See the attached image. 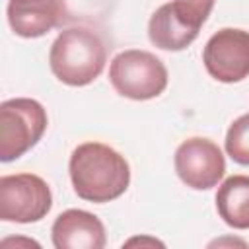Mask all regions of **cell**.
I'll return each mask as SVG.
<instances>
[{"mask_svg": "<svg viewBox=\"0 0 249 249\" xmlns=\"http://www.w3.org/2000/svg\"><path fill=\"white\" fill-rule=\"evenodd\" d=\"M68 173L74 193L103 204L119 198L130 185V167L123 154L103 142H84L70 154Z\"/></svg>", "mask_w": 249, "mask_h": 249, "instance_id": "cell-1", "label": "cell"}, {"mask_svg": "<svg viewBox=\"0 0 249 249\" xmlns=\"http://www.w3.org/2000/svg\"><path fill=\"white\" fill-rule=\"evenodd\" d=\"M105 62V43L88 27H70L60 31L49 51L51 72L58 82L72 88L91 84L103 72Z\"/></svg>", "mask_w": 249, "mask_h": 249, "instance_id": "cell-2", "label": "cell"}, {"mask_svg": "<svg viewBox=\"0 0 249 249\" xmlns=\"http://www.w3.org/2000/svg\"><path fill=\"white\" fill-rule=\"evenodd\" d=\"M109 82L119 95L148 101L161 95L167 88V68L156 54L142 49H128L113 56Z\"/></svg>", "mask_w": 249, "mask_h": 249, "instance_id": "cell-3", "label": "cell"}, {"mask_svg": "<svg viewBox=\"0 0 249 249\" xmlns=\"http://www.w3.org/2000/svg\"><path fill=\"white\" fill-rule=\"evenodd\" d=\"M49 124L45 107L29 97L6 99L0 105V161L8 163L29 152Z\"/></svg>", "mask_w": 249, "mask_h": 249, "instance_id": "cell-4", "label": "cell"}, {"mask_svg": "<svg viewBox=\"0 0 249 249\" xmlns=\"http://www.w3.org/2000/svg\"><path fill=\"white\" fill-rule=\"evenodd\" d=\"M53 206V193L35 173L0 177V218L4 222L33 224L43 220Z\"/></svg>", "mask_w": 249, "mask_h": 249, "instance_id": "cell-5", "label": "cell"}, {"mask_svg": "<svg viewBox=\"0 0 249 249\" xmlns=\"http://www.w3.org/2000/svg\"><path fill=\"white\" fill-rule=\"evenodd\" d=\"M202 62L206 72L222 82L235 84L249 76V31L224 27L204 45Z\"/></svg>", "mask_w": 249, "mask_h": 249, "instance_id": "cell-6", "label": "cell"}, {"mask_svg": "<svg viewBox=\"0 0 249 249\" xmlns=\"http://www.w3.org/2000/svg\"><path fill=\"white\" fill-rule=\"evenodd\" d=\"M173 163L179 179L195 191L216 187L226 173V158L218 144L200 136L183 140L175 150Z\"/></svg>", "mask_w": 249, "mask_h": 249, "instance_id": "cell-7", "label": "cell"}, {"mask_svg": "<svg viewBox=\"0 0 249 249\" xmlns=\"http://www.w3.org/2000/svg\"><path fill=\"white\" fill-rule=\"evenodd\" d=\"M56 249H103L107 243L103 222L80 208H68L56 216L51 228Z\"/></svg>", "mask_w": 249, "mask_h": 249, "instance_id": "cell-8", "label": "cell"}, {"mask_svg": "<svg viewBox=\"0 0 249 249\" xmlns=\"http://www.w3.org/2000/svg\"><path fill=\"white\" fill-rule=\"evenodd\" d=\"M8 23L18 37L37 39L49 33L60 18L58 0H8Z\"/></svg>", "mask_w": 249, "mask_h": 249, "instance_id": "cell-9", "label": "cell"}, {"mask_svg": "<svg viewBox=\"0 0 249 249\" xmlns=\"http://www.w3.org/2000/svg\"><path fill=\"white\" fill-rule=\"evenodd\" d=\"M148 37L152 45L161 51H183L198 37V29L185 23L171 2H167L152 14L148 21Z\"/></svg>", "mask_w": 249, "mask_h": 249, "instance_id": "cell-10", "label": "cell"}, {"mask_svg": "<svg viewBox=\"0 0 249 249\" xmlns=\"http://www.w3.org/2000/svg\"><path fill=\"white\" fill-rule=\"evenodd\" d=\"M216 210L230 228L249 230V175H231L218 187Z\"/></svg>", "mask_w": 249, "mask_h": 249, "instance_id": "cell-11", "label": "cell"}, {"mask_svg": "<svg viewBox=\"0 0 249 249\" xmlns=\"http://www.w3.org/2000/svg\"><path fill=\"white\" fill-rule=\"evenodd\" d=\"M224 148H226V154L235 163L249 167V113L237 117L230 124L226 132Z\"/></svg>", "mask_w": 249, "mask_h": 249, "instance_id": "cell-12", "label": "cell"}, {"mask_svg": "<svg viewBox=\"0 0 249 249\" xmlns=\"http://www.w3.org/2000/svg\"><path fill=\"white\" fill-rule=\"evenodd\" d=\"M214 2L216 0H173L171 6L185 23L200 31L202 23L208 19L214 8Z\"/></svg>", "mask_w": 249, "mask_h": 249, "instance_id": "cell-13", "label": "cell"}, {"mask_svg": "<svg viewBox=\"0 0 249 249\" xmlns=\"http://www.w3.org/2000/svg\"><path fill=\"white\" fill-rule=\"evenodd\" d=\"M136 243H140V245H144V243H150V245H163L161 241L152 239V237H132V239H128L124 245H136Z\"/></svg>", "mask_w": 249, "mask_h": 249, "instance_id": "cell-14", "label": "cell"}, {"mask_svg": "<svg viewBox=\"0 0 249 249\" xmlns=\"http://www.w3.org/2000/svg\"><path fill=\"white\" fill-rule=\"evenodd\" d=\"M2 243H4V245H10V243H29V245H37V247H39V243L33 241V239H4Z\"/></svg>", "mask_w": 249, "mask_h": 249, "instance_id": "cell-15", "label": "cell"}]
</instances>
